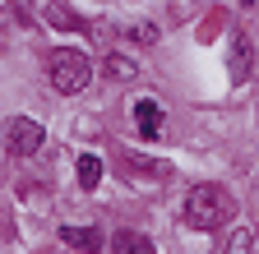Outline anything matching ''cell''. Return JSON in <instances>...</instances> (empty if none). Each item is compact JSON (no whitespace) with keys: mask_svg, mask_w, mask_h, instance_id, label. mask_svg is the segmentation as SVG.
I'll return each instance as SVG.
<instances>
[{"mask_svg":"<svg viewBox=\"0 0 259 254\" xmlns=\"http://www.w3.org/2000/svg\"><path fill=\"white\" fill-rule=\"evenodd\" d=\"M227 217H232V194L218 185H194L181 204V227H190V231H213Z\"/></svg>","mask_w":259,"mask_h":254,"instance_id":"obj_1","label":"cell"},{"mask_svg":"<svg viewBox=\"0 0 259 254\" xmlns=\"http://www.w3.org/2000/svg\"><path fill=\"white\" fill-rule=\"evenodd\" d=\"M47 79H51L56 92H83L88 79H93V60H88L83 51H70V46H65V51H51Z\"/></svg>","mask_w":259,"mask_h":254,"instance_id":"obj_2","label":"cell"},{"mask_svg":"<svg viewBox=\"0 0 259 254\" xmlns=\"http://www.w3.org/2000/svg\"><path fill=\"white\" fill-rule=\"evenodd\" d=\"M0 143H5V153H14V157H32L47 143V130L37 120H28V116H14V120H5V130H0Z\"/></svg>","mask_w":259,"mask_h":254,"instance_id":"obj_3","label":"cell"},{"mask_svg":"<svg viewBox=\"0 0 259 254\" xmlns=\"http://www.w3.org/2000/svg\"><path fill=\"white\" fill-rule=\"evenodd\" d=\"M135 125H139V134H144V139H162V107H157L153 97L135 102Z\"/></svg>","mask_w":259,"mask_h":254,"instance_id":"obj_4","label":"cell"},{"mask_svg":"<svg viewBox=\"0 0 259 254\" xmlns=\"http://www.w3.org/2000/svg\"><path fill=\"white\" fill-rule=\"evenodd\" d=\"M250 60H254L250 37H241V33H236V37H232V83H245V79H250V70H254Z\"/></svg>","mask_w":259,"mask_h":254,"instance_id":"obj_5","label":"cell"},{"mask_svg":"<svg viewBox=\"0 0 259 254\" xmlns=\"http://www.w3.org/2000/svg\"><path fill=\"white\" fill-rule=\"evenodd\" d=\"M60 240L70 245V249H102L107 240H102V231H93V227H60Z\"/></svg>","mask_w":259,"mask_h":254,"instance_id":"obj_6","label":"cell"},{"mask_svg":"<svg viewBox=\"0 0 259 254\" xmlns=\"http://www.w3.org/2000/svg\"><path fill=\"white\" fill-rule=\"evenodd\" d=\"M111 249L116 254H153V240L139 236V231H116L111 236Z\"/></svg>","mask_w":259,"mask_h":254,"instance_id":"obj_7","label":"cell"},{"mask_svg":"<svg viewBox=\"0 0 259 254\" xmlns=\"http://www.w3.org/2000/svg\"><path fill=\"white\" fill-rule=\"evenodd\" d=\"M47 19H51V28H60V33H79V28H88L79 14L65 10V0H51V5H47Z\"/></svg>","mask_w":259,"mask_h":254,"instance_id":"obj_8","label":"cell"},{"mask_svg":"<svg viewBox=\"0 0 259 254\" xmlns=\"http://www.w3.org/2000/svg\"><path fill=\"white\" fill-rule=\"evenodd\" d=\"M97 180H102V162H97L93 153H83L79 157V185L83 189H97Z\"/></svg>","mask_w":259,"mask_h":254,"instance_id":"obj_9","label":"cell"},{"mask_svg":"<svg viewBox=\"0 0 259 254\" xmlns=\"http://www.w3.org/2000/svg\"><path fill=\"white\" fill-rule=\"evenodd\" d=\"M222 249H232V254H245V249H254V231H250V227H241V231H232V240H227Z\"/></svg>","mask_w":259,"mask_h":254,"instance_id":"obj_10","label":"cell"},{"mask_svg":"<svg viewBox=\"0 0 259 254\" xmlns=\"http://www.w3.org/2000/svg\"><path fill=\"white\" fill-rule=\"evenodd\" d=\"M107 74H116V79H135V65H130L125 56H111V60H107Z\"/></svg>","mask_w":259,"mask_h":254,"instance_id":"obj_11","label":"cell"},{"mask_svg":"<svg viewBox=\"0 0 259 254\" xmlns=\"http://www.w3.org/2000/svg\"><path fill=\"white\" fill-rule=\"evenodd\" d=\"M130 37H135V42H148V46H153V42H157V28H153V23H139V28H130Z\"/></svg>","mask_w":259,"mask_h":254,"instance_id":"obj_12","label":"cell"},{"mask_svg":"<svg viewBox=\"0 0 259 254\" xmlns=\"http://www.w3.org/2000/svg\"><path fill=\"white\" fill-rule=\"evenodd\" d=\"M241 5H254V0H241Z\"/></svg>","mask_w":259,"mask_h":254,"instance_id":"obj_13","label":"cell"}]
</instances>
